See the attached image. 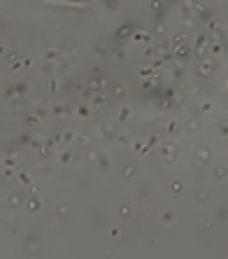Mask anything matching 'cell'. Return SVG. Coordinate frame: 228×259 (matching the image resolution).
I'll use <instances>...</instances> for the list:
<instances>
[{
	"instance_id": "6da1fadb",
	"label": "cell",
	"mask_w": 228,
	"mask_h": 259,
	"mask_svg": "<svg viewBox=\"0 0 228 259\" xmlns=\"http://www.w3.org/2000/svg\"><path fill=\"white\" fill-rule=\"evenodd\" d=\"M47 5H61V7H75V10H79V7H89V3L86 0H44Z\"/></svg>"
}]
</instances>
